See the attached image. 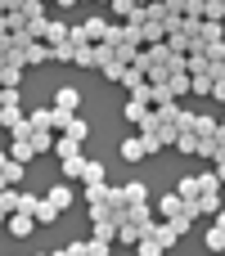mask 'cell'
I'll use <instances>...</instances> for the list:
<instances>
[{
    "label": "cell",
    "instance_id": "obj_47",
    "mask_svg": "<svg viewBox=\"0 0 225 256\" xmlns=\"http://www.w3.org/2000/svg\"><path fill=\"white\" fill-rule=\"evenodd\" d=\"M0 225H9V216H5V212H0Z\"/></svg>",
    "mask_w": 225,
    "mask_h": 256
},
{
    "label": "cell",
    "instance_id": "obj_3",
    "mask_svg": "<svg viewBox=\"0 0 225 256\" xmlns=\"http://www.w3.org/2000/svg\"><path fill=\"white\" fill-rule=\"evenodd\" d=\"M50 58H54V50H50L45 40H32V45L23 50V63H27V68H36V63H50Z\"/></svg>",
    "mask_w": 225,
    "mask_h": 256
},
{
    "label": "cell",
    "instance_id": "obj_43",
    "mask_svg": "<svg viewBox=\"0 0 225 256\" xmlns=\"http://www.w3.org/2000/svg\"><path fill=\"white\" fill-rule=\"evenodd\" d=\"M0 36H9V14H0Z\"/></svg>",
    "mask_w": 225,
    "mask_h": 256
},
{
    "label": "cell",
    "instance_id": "obj_46",
    "mask_svg": "<svg viewBox=\"0 0 225 256\" xmlns=\"http://www.w3.org/2000/svg\"><path fill=\"white\" fill-rule=\"evenodd\" d=\"M5 162H9V148H0V166H5Z\"/></svg>",
    "mask_w": 225,
    "mask_h": 256
},
{
    "label": "cell",
    "instance_id": "obj_15",
    "mask_svg": "<svg viewBox=\"0 0 225 256\" xmlns=\"http://www.w3.org/2000/svg\"><path fill=\"white\" fill-rule=\"evenodd\" d=\"M176 153L198 158V135H194V130H180V135H176Z\"/></svg>",
    "mask_w": 225,
    "mask_h": 256
},
{
    "label": "cell",
    "instance_id": "obj_8",
    "mask_svg": "<svg viewBox=\"0 0 225 256\" xmlns=\"http://www.w3.org/2000/svg\"><path fill=\"white\" fill-rule=\"evenodd\" d=\"M54 108H63V112H77V108H81V94H77L72 86H63V90H54Z\"/></svg>",
    "mask_w": 225,
    "mask_h": 256
},
{
    "label": "cell",
    "instance_id": "obj_24",
    "mask_svg": "<svg viewBox=\"0 0 225 256\" xmlns=\"http://www.w3.org/2000/svg\"><path fill=\"white\" fill-rule=\"evenodd\" d=\"M63 135H72V140H81V144H86V140H90V122H81V117H72V122L63 126Z\"/></svg>",
    "mask_w": 225,
    "mask_h": 256
},
{
    "label": "cell",
    "instance_id": "obj_39",
    "mask_svg": "<svg viewBox=\"0 0 225 256\" xmlns=\"http://www.w3.org/2000/svg\"><path fill=\"white\" fill-rule=\"evenodd\" d=\"M63 256H90V243H68Z\"/></svg>",
    "mask_w": 225,
    "mask_h": 256
},
{
    "label": "cell",
    "instance_id": "obj_44",
    "mask_svg": "<svg viewBox=\"0 0 225 256\" xmlns=\"http://www.w3.org/2000/svg\"><path fill=\"white\" fill-rule=\"evenodd\" d=\"M54 4H59V9H68V4H81V0H54Z\"/></svg>",
    "mask_w": 225,
    "mask_h": 256
},
{
    "label": "cell",
    "instance_id": "obj_14",
    "mask_svg": "<svg viewBox=\"0 0 225 256\" xmlns=\"http://www.w3.org/2000/svg\"><path fill=\"white\" fill-rule=\"evenodd\" d=\"M68 32H72V27H68L63 18H50V27H45V45H59V40H68Z\"/></svg>",
    "mask_w": 225,
    "mask_h": 256
},
{
    "label": "cell",
    "instance_id": "obj_13",
    "mask_svg": "<svg viewBox=\"0 0 225 256\" xmlns=\"http://www.w3.org/2000/svg\"><path fill=\"white\" fill-rule=\"evenodd\" d=\"M81 27H86V36H90V40H104V32H108V18H104V14H90Z\"/></svg>",
    "mask_w": 225,
    "mask_h": 256
},
{
    "label": "cell",
    "instance_id": "obj_25",
    "mask_svg": "<svg viewBox=\"0 0 225 256\" xmlns=\"http://www.w3.org/2000/svg\"><path fill=\"white\" fill-rule=\"evenodd\" d=\"M32 148L36 153H54V130H32Z\"/></svg>",
    "mask_w": 225,
    "mask_h": 256
},
{
    "label": "cell",
    "instance_id": "obj_28",
    "mask_svg": "<svg viewBox=\"0 0 225 256\" xmlns=\"http://www.w3.org/2000/svg\"><path fill=\"white\" fill-rule=\"evenodd\" d=\"M36 220H41V225H54V220H59V207H54L50 198H41V207H36Z\"/></svg>",
    "mask_w": 225,
    "mask_h": 256
},
{
    "label": "cell",
    "instance_id": "obj_20",
    "mask_svg": "<svg viewBox=\"0 0 225 256\" xmlns=\"http://www.w3.org/2000/svg\"><path fill=\"white\" fill-rule=\"evenodd\" d=\"M176 194H180V198H185V202H194V198H198V194H203V184H198V176H185V180H180V184H176Z\"/></svg>",
    "mask_w": 225,
    "mask_h": 256
},
{
    "label": "cell",
    "instance_id": "obj_17",
    "mask_svg": "<svg viewBox=\"0 0 225 256\" xmlns=\"http://www.w3.org/2000/svg\"><path fill=\"white\" fill-rule=\"evenodd\" d=\"M216 212H221V189L198 194V216H216Z\"/></svg>",
    "mask_w": 225,
    "mask_h": 256
},
{
    "label": "cell",
    "instance_id": "obj_6",
    "mask_svg": "<svg viewBox=\"0 0 225 256\" xmlns=\"http://www.w3.org/2000/svg\"><path fill=\"white\" fill-rule=\"evenodd\" d=\"M86 166H90V158H86V153L63 158V180H81V176H86Z\"/></svg>",
    "mask_w": 225,
    "mask_h": 256
},
{
    "label": "cell",
    "instance_id": "obj_45",
    "mask_svg": "<svg viewBox=\"0 0 225 256\" xmlns=\"http://www.w3.org/2000/svg\"><path fill=\"white\" fill-rule=\"evenodd\" d=\"M216 225H221V230H225V207H221V212H216Z\"/></svg>",
    "mask_w": 225,
    "mask_h": 256
},
{
    "label": "cell",
    "instance_id": "obj_9",
    "mask_svg": "<svg viewBox=\"0 0 225 256\" xmlns=\"http://www.w3.org/2000/svg\"><path fill=\"white\" fill-rule=\"evenodd\" d=\"M149 112H153V104H140V99H126V108H122V117H126L131 126H140Z\"/></svg>",
    "mask_w": 225,
    "mask_h": 256
},
{
    "label": "cell",
    "instance_id": "obj_16",
    "mask_svg": "<svg viewBox=\"0 0 225 256\" xmlns=\"http://www.w3.org/2000/svg\"><path fill=\"white\" fill-rule=\"evenodd\" d=\"M45 198H50L59 212H68V207H72V189H68V184H50V194H45Z\"/></svg>",
    "mask_w": 225,
    "mask_h": 256
},
{
    "label": "cell",
    "instance_id": "obj_42",
    "mask_svg": "<svg viewBox=\"0 0 225 256\" xmlns=\"http://www.w3.org/2000/svg\"><path fill=\"white\" fill-rule=\"evenodd\" d=\"M212 99H221V104H225V76H216V86H212Z\"/></svg>",
    "mask_w": 225,
    "mask_h": 256
},
{
    "label": "cell",
    "instance_id": "obj_5",
    "mask_svg": "<svg viewBox=\"0 0 225 256\" xmlns=\"http://www.w3.org/2000/svg\"><path fill=\"white\" fill-rule=\"evenodd\" d=\"M113 58H117V50H113L108 40H95V45H90V68H108Z\"/></svg>",
    "mask_w": 225,
    "mask_h": 256
},
{
    "label": "cell",
    "instance_id": "obj_36",
    "mask_svg": "<svg viewBox=\"0 0 225 256\" xmlns=\"http://www.w3.org/2000/svg\"><path fill=\"white\" fill-rule=\"evenodd\" d=\"M0 108H18V86H0Z\"/></svg>",
    "mask_w": 225,
    "mask_h": 256
},
{
    "label": "cell",
    "instance_id": "obj_27",
    "mask_svg": "<svg viewBox=\"0 0 225 256\" xmlns=\"http://www.w3.org/2000/svg\"><path fill=\"white\" fill-rule=\"evenodd\" d=\"M23 166H27V162H14V158H9V162L0 166V176H5L9 184H23Z\"/></svg>",
    "mask_w": 225,
    "mask_h": 256
},
{
    "label": "cell",
    "instance_id": "obj_26",
    "mask_svg": "<svg viewBox=\"0 0 225 256\" xmlns=\"http://www.w3.org/2000/svg\"><path fill=\"white\" fill-rule=\"evenodd\" d=\"M131 202H149V184H144V180H131V184H126V207H131Z\"/></svg>",
    "mask_w": 225,
    "mask_h": 256
},
{
    "label": "cell",
    "instance_id": "obj_22",
    "mask_svg": "<svg viewBox=\"0 0 225 256\" xmlns=\"http://www.w3.org/2000/svg\"><path fill=\"white\" fill-rule=\"evenodd\" d=\"M140 32H144V45H158V40H167V22H144Z\"/></svg>",
    "mask_w": 225,
    "mask_h": 256
},
{
    "label": "cell",
    "instance_id": "obj_33",
    "mask_svg": "<svg viewBox=\"0 0 225 256\" xmlns=\"http://www.w3.org/2000/svg\"><path fill=\"white\" fill-rule=\"evenodd\" d=\"M81 184H104V162H95V158H90V166H86Z\"/></svg>",
    "mask_w": 225,
    "mask_h": 256
},
{
    "label": "cell",
    "instance_id": "obj_19",
    "mask_svg": "<svg viewBox=\"0 0 225 256\" xmlns=\"http://www.w3.org/2000/svg\"><path fill=\"white\" fill-rule=\"evenodd\" d=\"M54 153H59V162H63V158H72V153H81V140H72V135H59V140H54Z\"/></svg>",
    "mask_w": 225,
    "mask_h": 256
},
{
    "label": "cell",
    "instance_id": "obj_12",
    "mask_svg": "<svg viewBox=\"0 0 225 256\" xmlns=\"http://www.w3.org/2000/svg\"><path fill=\"white\" fill-rule=\"evenodd\" d=\"M140 238H144V230H140V225H131V220H122V225H117V243H122V248H135Z\"/></svg>",
    "mask_w": 225,
    "mask_h": 256
},
{
    "label": "cell",
    "instance_id": "obj_10",
    "mask_svg": "<svg viewBox=\"0 0 225 256\" xmlns=\"http://www.w3.org/2000/svg\"><path fill=\"white\" fill-rule=\"evenodd\" d=\"M117 225H122V220H90V238H104V243H117Z\"/></svg>",
    "mask_w": 225,
    "mask_h": 256
},
{
    "label": "cell",
    "instance_id": "obj_32",
    "mask_svg": "<svg viewBox=\"0 0 225 256\" xmlns=\"http://www.w3.org/2000/svg\"><path fill=\"white\" fill-rule=\"evenodd\" d=\"M140 81H149V72H144V68H135V63H131V68H126V76H122V86H126V90H135V86H140Z\"/></svg>",
    "mask_w": 225,
    "mask_h": 256
},
{
    "label": "cell",
    "instance_id": "obj_23",
    "mask_svg": "<svg viewBox=\"0 0 225 256\" xmlns=\"http://www.w3.org/2000/svg\"><path fill=\"white\" fill-rule=\"evenodd\" d=\"M32 126H36V130H59V126H54V108H36V112H32Z\"/></svg>",
    "mask_w": 225,
    "mask_h": 256
},
{
    "label": "cell",
    "instance_id": "obj_29",
    "mask_svg": "<svg viewBox=\"0 0 225 256\" xmlns=\"http://www.w3.org/2000/svg\"><path fill=\"white\" fill-rule=\"evenodd\" d=\"M50 50H54V63H72V54H77L72 40H59V45H50Z\"/></svg>",
    "mask_w": 225,
    "mask_h": 256
},
{
    "label": "cell",
    "instance_id": "obj_34",
    "mask_svg": "<svg viewBox=\"0 0 225 256\" xmlns=\"http://www.w3.org/2000/svg\"><path fill=\"white\" fill-rule=\"evenodd\" d=\"M203 18H212V22H225V0H207V4H203Z\"/></svg>",
    "mask_w": 225,
    "mask_h": 256
},
{
    "label": "cell",
    "instance_id": "obj_31",
    "mask_svg": "<svg viewBox=\"0 0 225 256\" xmlns=\"http://www.w3.org/2000/svg\"><path fill=\"white\" fill-rule=\"evenodd\" d=\"M23 68H27V63H9V68H0V81H5V86H18V81H23Z\"/></svg>",
    "mask_w": 225,
    "mask_h": 256
},
{
    "label": "cell",
    "instance_id": "obj_50",
    "mask_svg": "<svg viewBox=\"0 0 225 256\" xmlns=\"http://www.w3.org/2000/svg\"><path fill=\"white\" fill-rule=\"evenodd\" d=\"M45 4H54V0H45Z\"/></svg>",
    "mask_w": 225,
    "mask_h": 256
},
{
    "label": "cell",
    "instance_id": "obj_38",
    "mask_svg": "<svg viewBox=\"0 0 225 256\" xmlns=\"http://www.w3.org/2000/svg\"><path fill=\"white\" fill-rule=\"evenodd\" d=\"M135 4H140V0H113V4H108V9H113V14H117V18H126V14H131V9H135Z\"/></svg>",
    "mask_w": 225,
    "mask_h": 256
},
{
    "label": "cell",
    "instance_id": "obj_18",
    "mask_svg": "<svg viewBox=\"0 0 225 256\" xmlns=\"http://www.w3.org/2000/svg\"><path fill=\"white\" fill-rule=\"evenodd\" d=\"M9 158H14V162H32V158H36L32 140H14V144H9Z\"/></svg>",
    "mask_w": 225,
    "mask_h": 256
},
{
    "label": "cell",
    "instance_id": "obj_48",
    "mask_svg": "<svg viewBox=\"0 0 225 256\" xmlns=\"http://www.w3.org/2000/svg\"><path fill=\"white\" fill-rule=\"evenodd\" d=\"M0 14H9V4H5V0H0Z\"/></svg>",
    "mask_w": 225,
    "mask_h": 256
},
{
    "label": "cell",
    "instance_id": "obj_7",
    "mask_svg": "<svg viewBox=\"0 0 225 256\" xmlns=\"http://www.w3.org/2000/svg\"><path fill=\"white\" fill-rule=\"evenodd\" d=\"M185 68H189V76H212V58H207L203 50H194V54L185 58Z\"/></svg>",
    "mask_w": 225,
    "mask_h": 256
},
{
    "label": "cell",
    "instance_id": "obj_49",
    "mask_svg": "<svg viewBox=\"0 0 225 256\" xmlns=\"http://www.w3.org/2000/svg\"><path fill=\"white\" fill-rule=\"evenodd\" d=\"M95 4H113V0H95Z\"/></svg>",
    "mask_w": 225,
    "mask_h": 256
},
{
    "label": "cell",
    "instance_id": "obj_40",
    "mask_svg": "<svg viewBox=\"0 0 225 256\" xmlns=\"http://www.w3.org/2000/svg\"><path fill=\"white\" fill-rule=\"evenodd\" d=\"M149 90H153V86H149V81H140V86L131 90V99H140V104H149Z\"/></svg>",
    "mask_w": 225,
    "mask_h": 256
},
{
    "label": "cell",
    "instance_id": "obj_51",
    "mask_svg": "<svg viewBox=\"0 0 225 256\" xmlns=\"http://www.w3.org/2000/svg\"><path fill=\"white\" fill-rule=\"evenodd\" d=\"M221 126H225V117H221Z\"/></svg>",
    "mask_w": 225,
    "mask_h": 256
},
{
    "label": "cell",
    "instance_id": "obj_11",
    "mask_svg": "<svg viewBox=\"0 0 225 256\" xmlns=\"http://www.w3.org/2000/svg\"><path fill=\"white\" fill-rule=\"evenodd\" d=\"M212 40H225L221 22H212V18H203V27H198V50H207Z\"/></svg>",
    "mask_w": 225,
    "mask_h": 256
},
{
    "label": "cell",
    "instance_id": "obj_30",
    "mask_svg": "<svg viewBox=\"0 0 225 256\" xmlns=\"http://www.w3.org/2000/svg\"><path fill=\"white\" fill-rule=\"evenodd\" d=\"M126 68H131V63H122V58H113V63H108V68H99V72H104L108 81H117V86H122V76H126Z\"/></svg>",
    "mask_w": 225,
    "mask_h": 256
},
{
    "label": "cell",
    "instance_id": "obj_41",
    "mask_svg": "<svg viewBox=\"0 0 225 256\" xmlns=\"http://www.w3.org/2000/svg\"><path fill=\"white\" fill-rule=\"evenodd\" d=\"M90 256H108V243L104 238H90Z\"/></svg>",
    "mask_w": 225,
    "mask_h": 256
},
{
    "label": "cell",
    "instance_id": "obj_2",
    "mask_svg": "<svg viewBox=\"0 0 225 256\" xmlns=\"http://www.w3.org/2000/svg\"><path fill=\"white\" fill-rule=\"evenodd\" d=\"M153 212H158V216H162V220H176V216H180V212H185V198H180V194H162V198H158V207H153Z\"/></svg>",
    "mask_w": 225,
    "mask_h": 256
},
{
    "label": "cell",
    "instance_id": "obj_35",
    "mask_svg": "<svg viewBox=\"0 0 225 256\" xmlns=\"http://www.w3.org/2000/svg\"><path fill=\"white\" fill-rule=\"evenodd\" d=\"M207 252H225V230H221V225L207 230Z\"/></svg>",
    "mask_w": 225,
    "mask_h": 256
},
{
    "label": "cell",
    "instance_id": "obj_4",
    "mask_svg": "<svg viewBox=\"0 0 225 256\" xmlns=\"http://www.w3.org/2000/svg\"><path fill=\"white\" fill-rule=\"evenodd\" d=\"M117 153H122V158H126V162H140V158H149V144H144V140H140V135H126V140H122V148H117Z\"/></svg>",
    "mask_w": 225,
    "mask_h": 256
},
{
    "label": "cell",
    "instance_id": "obj_1",
    "mask_svg": "<svg viewBox=\"0 0 225 256\" xmlns=\"http://www.w3.org/2000/svg\"><path fill=\"white\" fill-rule=\"evenodd\" d=\"M36 225H41V220H36V216H32V212H14V216H9V225H5V230H9V234H14V238H27V234H32V230H36Z\"/></svg>",
    "mask_w": 225,
    "mask_h": 256
},
{
    "label": "cell",
    "instance_id": "obj_37",
    "mask_svg": "<svg viewBox=\"0 0 225 256\" xmlns=\"http://www.w3.org/2000/svg\"><path fill=\"white\" fill-rule=\"evenodd\" d=\"M104 194H108V184H86V202H104Z\"/></svg>",
    "mask_w": 225,
    "mask_h": 256
},
{
    "label": "cell",
    "instance_id": "obj_21",
    "mask_svg": "<svg viewBox=\"0 0 225 256\" xmlns=\"http://www.w3.org/2000/svg\"><path fill=\"white\" fill-rule=\"evenodd\" d=\"M162 252H167V248H162V243H158L153 234H144V238L135 243V256H162Z\"/></svg>",
    "mask_w": 225,
    "mask_h": 256
}]
</instances>
